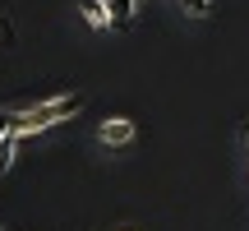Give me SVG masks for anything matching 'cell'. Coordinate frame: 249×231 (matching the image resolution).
Instances as JSON below:
<instances>
[{"instance_id": "1", "label": "cell", "mask_w": 249, "mask_h": 231, "mask_svg": "<svg viewBox=\"0 0 249 231\" xmlns=\"http://www.w3.org/2000/svg\"><path fill=\"white\" fill-rule=\"evenodd\" d=\"M83 111V93H65V97H46L33 102L28 111H0V130H18V134H37L46 125L65 120V116H79Z\"/></svg>"}, {"instance_id": "2", "label": "cell", "mask_w": 249, "mask_h": 231, "mask_svg": "<svg viewBox=\"0 0 249 231\" xmlns=\"http://www.w3.org/2000/svg\"><path fill=\"white\" fill-rule=\"evenodd\" d=\"M102 143H134V120H124V116H116V120H107L97 130Z\"/></svg>"}, {"instance_id": "3", "label": "cell", "mask_w": 249, "mask_h": 231, "mask_svg": "<svg viewBox=\"0 0 249 231\" xmlns=\"http://www.w3.org/2000/svg\"><path fill=\"white\" fill-rule=\"evenodd\" d=\"M23 139H28V134H18V130H0V176L14 167V153H18Z\"/></svg>"}, {"instance_id": "4", "label": "cell", "mask_w": 249, "mask_h": 231, "mask_svg": "<svg viewBox=\"0 0 249 231\" xmlns=\"http://www.w3.org/2000/svg\"><path fill=\"white\" fill-rule=\"evenodd\" d=\"M79 9H83V19H88L92 28H107L111 19H107V0H79Z\"/></svg>"}, {"instance_id": "5", "label": "cell", "mask_w": 249, "mask_h": 231, "mask_svg": "<svg viewBox=\"0 0 249 231\" xmlns=\"http://www.w3.org/2000/svg\"><path fill=\"white\" fill-rule=\"evenodd\" d=\"M107 19H111V23H129V19H134V0H107Z\"/></svg>"}, {"instance_id": "6", "label": "cell", "mask_w": 249, "mask_h": 231, "mask_svg": "<svg viewBox=\"0 0 249 231\" xmlns=\"http://www.w3.org/2000/svg\"><path fill=\"white\" fill-rule=\"evenodd\" d=\"M180 9H185L189 19H203L208 9H213V0H180Z\"/></svg>"}]
</instances>
